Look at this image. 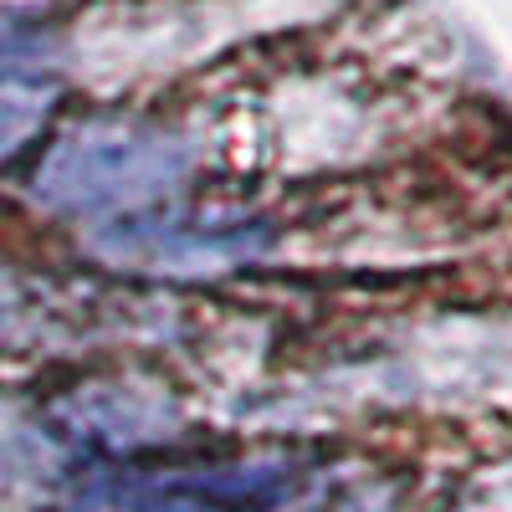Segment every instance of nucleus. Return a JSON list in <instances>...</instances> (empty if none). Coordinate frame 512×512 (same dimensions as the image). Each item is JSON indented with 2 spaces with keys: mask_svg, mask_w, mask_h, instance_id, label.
<instances>
[{
  "mask_svg": "<svg viewBox=\"0 0 512 512\" xmlns=\"http://www.w3.org/2000/svg\"><path fill=\"white\" fill-rule=\"evenodd\" d=\"M185 175V149L164 134L139 128H93L52 149L41 164V195L67 210H98V205H134L169 190Z\"/></svg>",
  "mask_w": 512,
  "mask_h": 512,
  "instance_id": "1",
  "label": "nucleus"
},
{
  "mask_svg": "<svg viewBox=\"0 0 512 512\" xmlns=\"http://www.w3.org/2000/svg\"><path fill=\"white\" fill-rule=\"evenodd\" d=\"M41 118H47V93L31 88V82L0 77V159L16 154L41 128Z\"/></svg>",
  "mask_w": 512,
  "mask_h": 512,
  "instance_id": "2",
  "label": "nucleus"
}]
</instances>
